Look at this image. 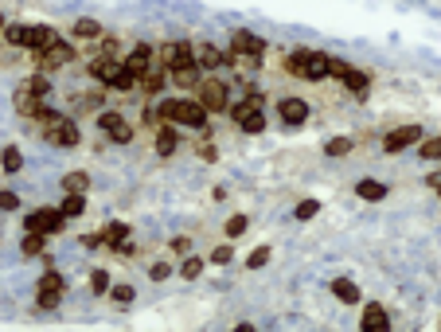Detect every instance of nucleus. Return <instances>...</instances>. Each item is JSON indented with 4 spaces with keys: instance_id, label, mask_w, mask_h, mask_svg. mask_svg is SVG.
<instances>
[{
    "instance_id": "7c9ffc66",
    "label": "nucleus",
    "mask_w": 441,
    "mask_h": 332,
    "mask_svg": "<svg viewBox=\"0 0 441 332\" xmlns=\"http://www.w3.org/2000/svg\"><path fill=\"white\" fill-rule=\"evenodd\" d=\"M43 250V235L39 230H27V239H24V254H39Z\"/></svg>"
},
{
    "instance_id": "1a4fd4ad",
    "label": "nucleus",
    "mask_w": 441,
    "mask_h": 332,
    "mask_svg": "<svg viewBox=\"0 0 441 332\" xmlns=\"http://www.w3.org/2000/svg\"><path fill=\"white\" fill-rule=\"evenodd\" d=\"M235 125L247 129V133H262L266 118H262V110H258V102H238L235 106Z\"/></svg>"
},
{
    "instance_id": "9d476101",
    "label": "nucleus",
    "mask_w": 441,
    "mask_h": 332,
    "mask_svg": "<svg viewBox=\"0 0 441 332\" xmlns=\"http://www.w3.org/2000/svg\"><path fill=\"white\" fill-rule=\"evenodd\" d=\"M59 43V32L55 27H47V24H35V27H27V39H24V47L32 55H39V51H47V47H55Z\"/></svg>"
},
{
    "instance_id": "4be33fe9",
    "label": "nucleus",
    "mask_w": 441,
    "mask_h": 332,
    "mask_svg": "<svg viewBox=\"0 0 441 332\" xmlns=\"http://www.w3.org/2000/svg\"><path fill=\"white\" fill-rule=\"evenodd\" d=\"M332 293H336V297L344 301V305H356V301H359V290L352 285V281H344V278L332 281Z\"/></svg>"
},
{
    "instance_id": "a878e982",
    "label": "nucleus",
    "mask_w": 441,
    "mask_h": 332,
    "mask_svg": "<svg viewBox=\"0 0 441 332\" xmlns=\"http://www.w3.org/2000/svg\"><path fill=\"white\" fill-rule=\"evenodd\" d=\"M63 187H67V192H78V196H82L86 187H90V180H86V172H70V176H63Z\"/></svg>"
},
{
    "instance_id": "393cba45",
    "label": "nucleus",
    "mask_w": 441,
    "mask_h": 332,
    "mask_svg": "<svg viewBox=\"0 0 441 332\" xmlns=\"http://www.w3.org/2000/svg\"><path fill=\"white\" fill-rule=\"evenodd\" d=\"M75 35L78 39H98V35H102V24H98V20H78Z\"/></svg>"
},
{
    "instance_id": "f704fd0d",
    "label": "nucleus",
    "mask_w": 441,
    "mask_h": 332,
    "mask_svg": "<svg viewBox=\"0 0 441 332\" xmlns=\"http://www.w3.org/2000/svg\"><path fill=\"white\" fill-rule=\"evenodd\" d=\"M199 270H204V262H199V258H184V266H180V273H184V278H199Z\"/></svg>"
},
{
    "instance_id": "f03ea898",
    "label": "nucleus",
    "mask_w": 441,
    "mask_h": 332,
    "mask_svg": "<svg viewBox=\"0 0 441 332\" xmlns=\"http://www.w3.org/2000/svg\"><path fill=\"white\" fill-rule=\"evenodd\" d=\"M161 118L176 121V125H187V129H204L207 106L199 98H172V102H161Z\"/></svg>"
},
{
    "instance_id": "412c9836",
    "label": "nucleus",
    "mask_w": 441,
    "mask_h": 332,
    "mask_svg": "<svg viewBox=\"0 0 441 332\" xmlns=\"http://www.w3.org/2000/svg\"><path fill=\"white\" fill-rule=\"evenodd\" d=\"M364 328L367 332H383V328H387V313H383L379 305H367L364 309Z\"/></svg>"
},
{
    "instance_id": "5701e85b",
    "label": "nucleus",
    "mask_w": 441,
    "mask_h": 332,
    "mask_svg": "<svg viewBox=\"0 0 441 332\" xmlns=\"http://www.w3.org/2000/svg\"><path fill=\"white\" fill-rule=\"evenodd\" d=\"M156 153H161V156H172V153H176V133H172V129H156Z\"/></svg>"
},
{
    "instance_id": "bb28decb",
    "label": "nucleus",
    "mask_w": 441,
    "mask_h": 332,
    "mask_svg": "<svg viewBox=\"0 0 441 332\" xmlns=\"http://www.w3.org/2000/svg\"><path fill=\"white\" fill-rule=\"evenodd\" d=\"M324 153H328V156H344V153H352V137H332L328 145H324Z\"/></svg>"
},
{
    "instance_id": "58836bf2",
    "label": "nucleus",
    "mask_w": 441,
    "mask_h": 332,
    "mask_svg": "<svg viewBox=\"0 0 441 332\" xmlns=\"http://www.w3.org/2000/svg\"><path fill=\"white\" fill-rule=\"evenodd\" d=\"M16 204H20V199L12 196V192H0V211H12Z\"/></svg>"
},
{
    "instance_id": "4c0bfd02",
    "label": "nucleus",
    "mask_w": 441,
    "mask_h": 332,
    "mask_svg": "<svg viewBox=\"0 0 441 332\" xmlns=\"http://www.w3.org/2000/svg\"><path fill=\"white\" fill-rule=\"evenodd\" d=\"M313 215H316V204H313V199H305V204L297 207V219H313Z\"/></svg>"
},
{
    "instance_id": "0eeeda50",
    "label": "nucleus",
    "mask_w": 441,
    "mask_h": 332,
    "mask_svg": "<svg viewBox=\"0 0 441 332\" xmlns=\"http://www.w3.org/2000/svg\"><path fill=\"white\" fill-rule=\"evenodd\" d=\"M98 125H102V133L110 137V141H118V145H129V137H133V125H129L118 110H106L102 118H98Z\"/></svg>"
},
{
    "instance_id": "dca6fc26",
    "label": "nucleus",
    "mask_w": 441,
    "mask_h": 332,
    "mask_svg": "<svg viewBox=\"0 0 441 332\" xmlns=\"http://www.w3.org/2000/svg\"><path fill=\"white\" fill-rule=\"evenodd\" d=\"M278 113L285 125H301V121L309 118V102H301V98H281L278 102Z\"/></svg>"
},
{
    "instance_id": "aec40b11",
    "label": "nucleus",
    "mask_w": 441,
    "mask_h": 332,
    "mask_svg": "<svg viewBox=\"0 0 441 332\" xmlns=\"http://www.w3.org/2000/svg\"><path fill=\"white\" fill-rule=\"evenodd\" d=\"M172 86H180V90H195V86H199V63H187V67L172 70Z\"/></svg>"
},
{
    "instance_id": "7ed1b4c3",
    "label": "nucleus",
    "mask_w": 441,
    "mask_h": 332,
    "mask_svg": "<svg viewBox=\"0 0 441 332\" xmlns=\"http://www.w3.org/2000/svg\"><path fill=\"white\" fill-rule=\"evenodd\" d=\"M63 223H67L63 207H39V211H32L24 219V227L27 230H39V235H55V230H63Z\"/></svg>"
},
{
    "instance_id": "b1692460",
    "label": "nucleus",
    "mask_w": 441,
    "mask_h": 332,
    "mask_svg": "<svg viewBox=\"0 0 441 332\" xmlns=\"http://www.w3.org/2000/svg\"><path fill=\"white\" fill-rule=\"evenodd\" d=\"M82 211H86V199L78 196V192H67V199H63V215L75 219V215H82Z\"/></svg>"
},
{
    "instance_id": "f8f14e48",
    "label": "nucleus",
    "mask_w": 441,
    "mask_h": 332,
    "mask_svg": "<svg viewBox=\"0 0 441 332\" xmlns=\"http://www.w3.org/2000/svg\"><path fill=\"white\" fill-rule=\"evenodd\" d=\"M230 47H235V55H242V59H250V63H258L262 51H266V43L258 39V35H250V32H235Z\"/></svg>"
},
{
    "instance_id": "2eb2a0df",
    "label": "nucleus",
    "mask_w": 441,
    "mask_h": 332,
    "mask_svg": "<svg viewBox=\"0 0 441 332\" xmlns=\"http://www.w3.org/2000/svg\"><path fill=\"white\" fill-rule=\"evenodd\" d=\"M153 63H156V51H153V47H149V43H137L133 51H129V55H125V67H129V70H133V75H137V78H141V75H144V70L153 67Z\"/></svg>"
},
{
    "instance_id": "79ce46f5",
    "label": "nucleus",
    "mask_w": 441,
    "mask_h": 332,
    "mask_svg": "<svg viewBox=\"0 0 441 332\" xmlns=\"http://www.w3.org/2000/svg\"><path fill=\"white\" fill-rule=\"evenodd\" d=\"M230 258V247H215V262H227Z\"/></svg>"
},
{
    "instance_id": "2f4dec72",
    "label": "nucleus",
    "mask_w": 441,
    "mask_h": 332,
    "mask_svg": "<svg viewBox=\"0 0 441 332\" xmlns=\"http://www.w3.org/2000/svg\"><path fill=\"white\" fill-rule=\"evenodd\" d=\"M90 290H94V293H106V290H110V278H106V270H94V273H90Z\"/></svg>"
},
{
    "instance_id": "4468645a",
    "label": "nucleus",
    "mask_w": 441,
    "mask_h": 332,
    "mask_svg": "<svg viewBox=\"0 0 441 332\" xmlns=\"http://www.w3.org/2000/svg\"><path fill=\"white\" fill-rule=\"evenodd\" d=\"M35 59H39V67L43 70H51V67H63V63H70L75 59V47H70V43H55V47H47V51H39L35 55Z\"/></svg>"
},
{
    "instance_id": "e433bc0d",
    "label": "nucleus",
    "mask_w": 441,
    "mask_h": 332,
    "mask_svg": "<svg viewBox=\"0 0 441 332\" xmlns=\"http://www.w3.org/2000/svg\"><path fill=\"white\" fill-rule=\"evenodd\" d=\"M242 230H247V215H235V219L227 223V235H230V239H238Z\"/></svg>"
},
{
    "instance_id": "20e7f679",
    "label": "nucleus",
    "mask_w": 441,
    "mask_h": 332,
    "mask_svg": "<svg viewBox=\"0 0 441 332\" xmlns=\"http://www.w3.org/2000/svg\"><path fill=\"white\" fill-rule=\"evenodd\" d=\"M156 63L168 70H180L187 63H195V47H187V43H164L161 51H156Z\"/></svg>"
},
{
    "instance_id": "a211bd4d",
    "label": "nucleus",
    "mask_w": 441,
    "mask_h": 332,
    "mask_svg": "<svg viewBox=\"0 0 441 332\" xmlns=\"http://www.w3.org/2000/svg\"><path fill=\"white\" fill-rule=\"evenodd\" d=\"M195 63H199L204 70H219L223 63H230V55H223L219 47H211V43H199V47H195Z\"/></svg>"
},
{
    "instance_id": "6ab92c4d",
    "label": "nucleus",
    "mask_w": 441,
    "mask_h": 332,
    "mask_svg": "<svg viewBox=\"0 0 441 332\" xmlns=\"http://www.w3.org/2000/svg\"><path fill=\"white\" fill-rule=\"evenodd\" d=\"M102 239L110 242L118 254H129V250H133V247H129V227H125V223H110V227L102 230Z\"/></svg>"
},
{
    "instance_id": "72a5a7b5",
    "label": "nucleus",
    "mask_w": 441,
    "mask_h": 332,
    "mask_svg": "<svg viewBox=\"0 0 441 332\" xmlns=\"http://www.w3.org/2000/svg\"><path fill=\"white\" fill-rule=\"evenodd\" d=\"M266 262H270V247H258L254 254L247 258V266H250V270H258V266H266Z\"/></svg>"
},
{
    "instance_id": "6e6552de",
    "label": "nucleus",
    "mask_w": 441,
    "mask_h": 332,
    "mask_svg": "<svg viewBox=\"0 0 441 332\" xmlns=\"http://www.w3.org/2000/svg\"><path fill=\"white\" fill-rule=\"evenodd\" d=\"M59 297H63V273L47 270V273L39 278V290H35V301H39L43 309H55V305H59Z\"/></svg>"
},
{
    "instance_id": "37998d69",
    "label": "nucleus",
    "mask_w": 441,
    "mask_h": 332,
    "mask_svg": "<svg viewBox=\"0 0 441 332\" xmlns=\"http://www.w3.org/2000/svg\"><path fill=\"white\" fill-rule=\"evenodd\" d=\"M4 27H8V24H4V16H0V35H4Z\"/></svg>"
},
{
    "instance_id": "c756f323",
    "label": "nucleus",
    "mask_w": 441,
    "mask_h": 332,
    "mask_svg": "<svg viewBox=\"0 0 441 332\" xmlns=\"http://www.w3.org/2000/svg\"><path fill=\"white\" fill-rule=\"evenodd\" d=\"M359 196H364V199H383V196H387V187L375 184V180H364V184H359Z\"/></svg>"
},
{
    "instance_id": "f3484780",
    "label": "nucleus",
    "mask_w": 441,
    "mask_h": 332,
    "mask_svg": "<svg viewBox=\"0 0 441 332\" xmlns=\"http://www.w3.org/2000/svg\"><path fill=\"white\" fill-rule=\"evenodd\" d=\"M168 75H172L168 67H161V63H153V67H149V70H144V75H141V90H144V94H161L164 86H168Z\"/></svg>"
},
{
    "instance_id": "ddd939ff",
    "label": "nucleus",
    "mask_w": 441,
    "mask_h": 332,
    "mask_svg": "<svg viewBox=\"0 0 441 332\" xmlns=\"http://www.w3.org/2000/svg\"><path fill=\"white\" fill-rule=\"evenodd\" d=\"M332 75L340 78V82L348 86V90H356L359 98L367 94V75H359L356 67H348V63H340V59H332Z\"/></svg>"
},
{
    "instance_id": "c85d7f7f",
    "label": "nucleus",
    "mask_w": 441,
    "mask_h": 332,
    "mask_svg": "<svg viewBox=\"0 0 441 332\" xmlns=\"http://www.w3.org/2000/svg\"><path fill=\"white\" fill-rule=\"evenodd\" d=\"M27 90H32L35 94V98H47V94H51V82H47V78H43V75H35V78H27Z\"/></svg>"
},
{
    "instance_id": "cd10ccee",
    "label": "nucleus",
    "mask_w": 441,
    "mask_h": 332,
    "mask_svg": "<svg viewBox=\"0 0 441 332\" xmlns=\"http://www.w3.org/2000/svg\"><path fill=\"white\" fill-rule=\"evenodd\" d=\"M4 39H8L12 47H24V39H27V27H24V24H8V27H4Z\"/></svg>"
},
{
    "instance_id": "f257e3e1",
    "label": "nucleus",
    "mask_w": 441,
    "mask_h": 332,
    "mask_svg": "<svg viewBox=\"0 0 441 332\" xmlns=\"http://www.w3.org/2000/svg\"><path fill=\"white\" fill-rule=\"evenodd\" d=\"M285 67H289V75L305 78V82H321V78L332 75V59H328V55H324V51H309V47H301V51L289 55Z\"/></svg>"
},
{
    "instance_id": "c9c22d12",
    "label": "nucleus",
    "mask_w": 441,
    "mask_h": 332,
    "mask_svg": "<svg viewBox=\"0 0 441 332\" xmlns=\"http://www.w3.org/2000/svg\"><path fill=\"white\" fill-rule=\"evenodd\" d=\"M20 164H24V161H20L16 149H4V172H20Z\"/></svg>"
},
{
    "instance_id": "9b49d317",
    "label": "nucleus",
    "mask_w": 441,
    "mask_h": 332,
    "mask_svg": "<svg viewBox=\"0 0 441 332\" xmlns=\"http://www.w3.org/2000/svg\"><path fill=\"white\" fill-rule=\"evenodd\" d=\"M414 141H422V129H418V125H402V129H395V133L383 137V149H387V153H402V149H410Z\"/></svg>"
},
{
    "instance_id": "ea45409f",
    "label": "nucleus",
    "mask_w": 441,
    "mask_h": 332,
    "mask_svg": "<svg viewBox=\"0 0 441 332\" xmlns=\"http://www.w3.org/2000/svg\"><path fill=\"white\" fill-rule=\"evenodd\" d=\"M437 153H441V145H437V141H426V145H422V156H426V161H433Z\"/></svg>"
},
{
    "instance_id": "a19ab883",
    "label": "nucleus",
    "mask_w": 441,
    "mask_h": 332,
    "mask_svg": "<svg viewBox=\"0 0 441 332\" xmlns=\"http://www.w3.org/2000/svg\"><path fill=\"white\" fill-rule=\"evenodd\" d=\"M149 273H153V278L161 281V278H168V266H164V262H156V266H153V270H149Z\"/></svg>"
},
{
    "instance_id": "39448f33",
    "label": "nucleus",
    "mask_w": 441,
    "mask_h": 332,
    "mask_svg": "<svg viewBox=\"0 0 441 332\" xmlns=\"http://www.w3.org/2000/svg\"><path fill=\"white\" fill-rule=\"evenodd\" d=\"M195 90H199V102L207 106V113L227 110V82H219V78H204Z\"/></svg>"
},
{
    "instance_id": "423d86ee",
    "label": "nucleus",
    "mask_w": 441,
    "mask_h": 332,
    "mask_svg": "<svg viewBox=\"0 0 441 332\" xmlns=\"http://www.w3.org/2000/svg\"><path fill=\"white\" fill-rule=\"evenodd\" d=\"M43 133H47V141L59 145V149H75L78 145V125L70 118H59V121H51V125H43Z\"/></svg>"
},
{
    "instance_id": "473e14b6",
    "label": "nucleus",
    "mask_w": 441,
    "mask_h": 332,
    "mask_svg": "<svg viewBox=\"0 0 441 332\" xmlns=\"http://www.w3.org/2000/svg\"><path fill=\"white\" fill-rule=\"evenodd\" d=\"M110 297L118 301V305H129V301H133V285H113Z\"/></svg>"
}]
</instances>
